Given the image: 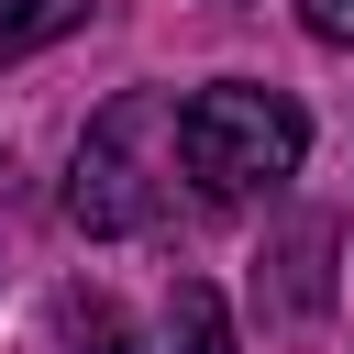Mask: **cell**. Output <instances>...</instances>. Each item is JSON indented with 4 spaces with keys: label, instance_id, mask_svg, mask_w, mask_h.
I'll use <instances>...</instances> for the list:
<instances>
[{
    "label": "cell",
    "instance_id": "cell-1",
    "mask_svg": "<svg viewBox=\"0 0 354 354\" xmlns=\"http://www.w3.org/2000/svg\"><path fill=\"white\" fill-rule=\"evenodd\" d=\"M166 177H177V100H166V88H122V100L77 133L66 221H77L88 243L155 232V221H166Z\"/></svg>",
    "mask_w": 354,
    "mask_h": 354
},
{
    "label": "cell",
    "instance_id": "cell-2",
    "mask_svg": "<svg viewBox=\"0 0 354 354\" xmlns=\"http://www.w3.org/2000/svg\"><path fill=\"white\" fill-rule=\"evenodd\" d=\"M310 155V111L266 77H221V88H188L177 100V166L199 199H254V188H288Z\"/></svg>",
    "mask_w": 354,
    "mask_h": 354
},
{
    "label": "cell",
    "instance_id": "cell-3",
    "mask_svg": "<svg viewBox=\"0 0 354 354\" xmlns=\"http://www.w3.org/2000/svg\"><path fill=\"white\" fill-rule=\"evenodd\" d=\"M332 243H343V232H332L321 210H299V221L266 243L254 288H266V310H277V321H321V310H332Z\"/></svg>",
    "mask_w": 354,
    "mask_h": 354
},
{
    "label": "cell",
    "instance_id": "cell-4",
    "mask_svg": "<svg viewBox=\"0 0 354 354\" xmlns=\"http://www.w3.org/2000/svg\"><path fill=\"white\" fill-rule=\"evenodd\" d=\"M166 332H177V354H243V332H232V310H221L210 277H177L166 288Z\"/></svg>",
    "mask_w": 354,
    "mask_h": 354
},
{
    "label": "cell",
    "instance_id": "cell-5",
    "mask_svg": "<svg viewBox=\"0 0 354 354\" xmlns=\"http://www.w3.org/2000/svg\"><path fill=\"white\" fill-rule=\"evenodd\" d=\"M55 321H66V343H77V354H155V343L122 321V299H100V288H66V299H55Z\"/></svg>",
    "mask_w": 354,
    "mask_h": 354
},
{
    "label": "cell",
    "instance_id": "cell-6",
    "mask_svg": "<svg viewBox=\"0 0 354 354\" xmlns=\"http://www.w3.org/2000/svg\"><path fill=\"white\" fill-rule=\"evenodd\" d=\"M88 11H100V0H0V66H11V55H44V44L77 33Z\"/></svg>",
    "mask_w": 354,
    "mask_h": 354
},
{
    "label": "cell",
    "instance_id": "cell-7",
    "mask_svg": "<svg viewBox=\"0 0 354 354\" xmlns=\"http://www.w3.org/2000/svg\"><path fill=\"white\" fill-rule=\"evenodd\" d=\"M299 22H310L321 44H354V0H299Z\"/></svg>",
    "mask_w": 354,
    "mask_h": 354
}]
</instances>
